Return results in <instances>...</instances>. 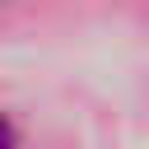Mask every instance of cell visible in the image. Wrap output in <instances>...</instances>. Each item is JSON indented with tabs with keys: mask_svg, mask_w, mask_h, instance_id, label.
<instances>
[{
	"mask_svg": "<svg viewBox=\"0 0 149 149\" xmlns=\"http://www.w3.org/2000/svg\"><path fill=\"white\" fill-rule=\"evenodd\" d=\"M0 149H14V126L0 116Z\"/></svg>",
	"mask_w": 149,
	"mask_h": 149,
	"instance_id": "1",
	"label": "cell"
}]
</instances>
